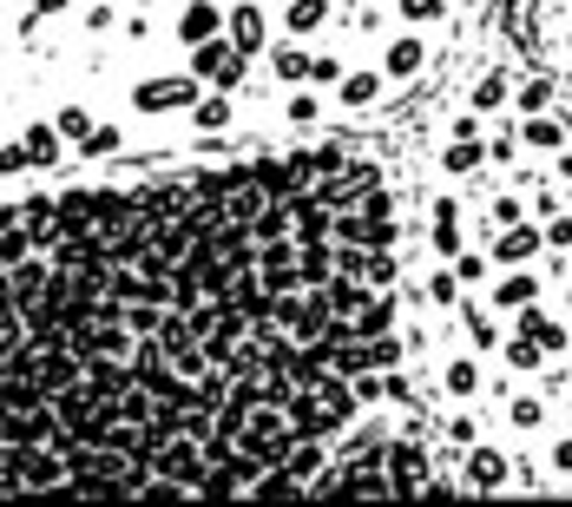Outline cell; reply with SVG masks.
Segmentation results:
<instances>
[{
    "label": "cell",
    "instance_id": "cell-27",
    "mask_svg": "<svg viewBox=\"0 0 572 507\" xmlns=\"http://www.w3.org/2000/svg\"><path fill=\"white\" fill-rule=\"evenodd\" d=\"M119 152H126V133L119 126H92L86 139L72 145V158H119Z\"/></svg>",
    "mask_w": 572,
    "mask_h": 507
},
{
    "label": "cell",
    "instance_id": "cell-11",
    "mask_svg": "<svg viewBox=\"0 0 572 507\" xmlns=\"http://www.w3.org/2000/svg\"><path fill=\"white\" fill-rule=\"evenodd\" d=\"M309 396H316V402H323V409H329L343 429H349V422L362 416V402H356V389H349V376H336V369H323V376L309 382Z\"/></svg>",
    "mask_w": 572,
    "mask_h": 507
},
{
    "label": "cell",
    "instance_id": "cell-39",
    "mask_svg": "<svg viewBox=\"0 0 572 507\" xmlns=\"http://www.w3.org/2000/svg\"><path fill=\"white\" fill-rule=\"evenodd\" d=\"M487 271H494V257H481V251H461L454 257V284H481Z\"/></svg>",
    "mask_w": 572,
    "mask_h": 507
},
{
    "label": "cell",
    "instance_id": "cell-51",
    "mask_svg": "<svg viewBox=\"0 0 572 507\" xmlns=\"http://www.w3.org/2000/svg\"><path fill=\"white\" fill-rule=\"evenodd\" d=\"M349 389H356V402H362V409H375V402L388 396V389H382V376H368V369H362V376L349 382Z\"/></svg>",
    "mask_w": 572,
    "mask_h": 507
},
{
    "label": "cell",
    "instance_id": "cell-31",
    "mask_svg": "<svg viewBox=\"0 0 572 507\" xmlns=\"http://www.w3.org/2000/svg\"><path fill=\"white\" fill-rule=\"evenodd\" d=\"M501 357H506V369H546V350H540L533 337H520V330L501 343Z\"/></svg>",
    "mask_w": 572,
    "mask_h": 507
},
{
    "label": "cell",
    "instance_id": "cell-45",
    "mask_svg": "<svg viewBox=\"0 0 572 507\" xmlns=\"http://www.w3.org/2000/svg\"><path fill=\"white\" fill-rule=\"evenodd\" d=\"M428 244L441 251V257H461V251H467V244H461V224H434V231H428Z\"/></svg>",
    "mask_w": 572,
    "mask_h": 507
},
{
    "label": "cell",
    "instance_id": "cell-50",
    "mask_svg": "<svg viewBox=\"0 0 572 507\" xmlns=\"http://www.w3.org/2000/svg\"><path fill=\"white\" fill-rule=\"evenodd\" d=\"M434 296V303H454L461 296V284H454V271H428V284H422Z\"/></svg>",
    "mask_w": 572,
    "mask_h": 507
},
{
    "label": "cell",
    "instance_id": "cell-18",
    "mask_svg": "<svg viewBox=\"0 0 572 507\" xmlns=\"http://www.w3.org/2000/svg\"><path fill=\"white\" fill-rule=\"evenodd\" d=\"M494 303H501V310H526V303H540V271L513 264L501 284H494Z\"/></svg>",
    "mask_w": 572,
    "mask_h": 507
},
{
    "label": "cell",
    "instance_id": "cell-29",
    "mask_svg": "<svg viewBox=\"0 0 572 507\" xmlns=\"http://www.w3.org/2000/svg\"><path fill=\"white\" fill-rule=\"evenodd\" d=\"M20 145H27V158H33V165H60V133H53V126H27V133H20Z\"/></svg>",
    "mask_w": 572,
    "mask_h": 507
},
{
    "label": "cell",
    "instance_id": "cell-9",
    "mask_svg": "<svg viewBox=\"0 0 572 507\" xmlns=\"http://www.w3.org/2000/svg\"><path fill=\"white\" fill-rule=\"evenodd\" d=\"M540 251H546V237H540V224L526 217V224H506L501 237H494V251H487V257H494V264H533Z\"/></svg>",
    "mask_w": 572,
    "mask_h": 507
},
{
    "label": "cell",
    "instance_id": "cell-35",
    "mask_svg": "<svg viewBox=\"0 0 572 507\" xmlns=\"http://www.w3.org/2000/svg\"><path fill=\"white\" fill-rule=\"evenodd\" d=\"M506 422H513L520 435H533L540 422H546V402H540V396H513V409H506Z\"/></svg>",
    "mask_w": 572,
    "mask_h": 507
},
{
    "label": "cell",
    "instance_id": "cell-2",
    "mask_svg": "<svg viewBox=\"0 0 572 507\" xmlns=\"http://www.w3.org/2000/svg\"><path fill=\"white\" fill-rule=\"evenodd\" d=\"M237 448H244V455H257L264 468H277V461L289 455V448H296V429L284 422V409H270V402H264V409H257V416L244 422V435H237Z\"/></svg>",
    "mask_w": 572,
    "mask_h": 507
},
{
    "label": "cell",
    "instance_id": "cell-32",
    "mask_svg": "<svg viewBox=\"0 0 572 507\" xmlns=\"http://www.w3.org/2000/svg\"><path fill=\"white\" fill-rule=\"evenodd\" d=\"M402 277V264H395V251H368V264H362V284L368 290H388Z\"/></svg>",
    "mask_w": 572,
    "mask_h": 507
},
{
    "label": "cell",
    "instance_id": "cell-19",
    "mask_svg": "<svg viewBox=\"0 0 572 507\" xmlns=\"http://www.w3.org/2000/svg\"><path fill=\"white\" fill-rule=\"evenodd\" d=\"M336 99H343V106H356V113H368V106L382 99V67L343 72V79H336Z\"/></svg>",
    "mask_w": 572,
    "mask_h": 507
},
{
    "label": "cell",
    "instance_id": "cell-13",
    "mask_svg": "<svg viewBox=\"0 0 572 507\" xmlns=\"http://www.w3.org/2000/svg\"><path fill=\"white\" fill-rule=\"evenodd\" d=\"M422 60H428L422 33H402V40H388V47H382V79H415Z\"/></svg>",
    "mask_w": 572,
    "mask_h": 507
},
{
    "label": "cell",
    "instance_id": "cell-43",
    "mask_svg": "<svg viewBox=\"0 0 572 507\" xmlns=\"http://www.w3.org/2000/svg\"><path fill=\"white\" fill-rule=\"evenodd\" d=\"M356 212H362V217H395V192H388V185L362 192V198H356Z\"/></svg>",
    "mask_w": 572,
    "mask_h": 507
},
{
    "label": "cell",
    "instance_id": "cell-8",
    "mask_svg": "<svg viewBox=\"0 0 572 507\" xmlns=\"http://www.w3.org/2000/svg\"><path fill=\"white\" fill-rule=\"evenodd\" d=\"M329 277H336V244H329V237H303V244H296V284L323 290Z\"/></svg>",
    "mask_w": 572,
    "mask_h": 507
},
{
    "label": "cell",
    "instance_id": "cell-38",
    "mask_svg": "<svg viewBox=\"0 0 572 507\" xmlns=\"http://www.w3.org/2000/svg\"><path fill=\"white\" fill-rule=\"evenodd\" d=\"M20 257H33V231H27V224H20V231H0V271L20 264Z\"/></svg>",
    "mask_w": 572,
    "mask_h": 507
},
{
    "label": "cell",
    "instance_id": "cell-21",
    "mask_svg": "<svg viewBox=\"0 0 572 507\" xmlns=\"http://www.w3.org/2000/svg\"><path fill=\"white\" fill-rule=\"evenodd\" d=\"M244 495H250V501H309V495H303V481H289L284 468H264Z\"/></svg>",
    "mask_w": 572,
    "mask_h": 507
},
{
    "label": "cell",
    "instance_id": "cell-56",
    "mask_svg": "<svg viewBox=\"0 0 572 507\" xmlns=\"http://www.w3.org/2000/svg\"><path fill=\"white\" fill-rule=\"evenodd\" d=\"M560 178H572V145H560Z\"/></svg>",
    "mask_w": 572,
    "mask_h": 507
},
{
    "label": "cell",
    "instance_id": "cell-23",
    "mask_svg": "<svg viewBox=\"0 0 572 507\" xmlns=\"http://www.w3.org/2000/svg\"><path fill=\"white\" fill-rule=\"evenodd\" d=\"M520 145H533V152H560V145H566V126H560V119H546V113H526Z\"/></svg>",
    "mask_w": 572,
    "mask_h": 507
},
{
    "label": "cell",
    "instance_id": "cell-46",
    "mask_svg": "<svg viewBox=\"0 0 572 507\" xmlns=\"http://www.w3.org/2000/svg\"><path fill=\"white\" fill-rule=\"evenodd\" d=\"M395 7H402V20H415V27H422V20H441V13H447V0H395Z\"/></svg>",
    "mask_w": 572,
    "mask_h": 507
},
{
    "label": "cell",
    "instance_id": "cell-48",
    "mask_svg": "<svg viewBox=\"0 0 572 507\" xmlns=\"http://www.w3.org/2000/svg\"><path fill=\"white\" fill-rule=\"evenodd\" d=\"M362 264H368L362 244H336V277H362Z\"/></svg>",
    "mask_w": 572,
    "mask_h": 507
},
{
    "label": "cell",
    "instance_id": "cell-49",
    "mask_svg": "<svg viewBox=\"0 0 572 507\" xmlns=\"http://www.w3.org/2000/svg\"><path fill=\"white\" fill-rule=\"evenodd\" d=\"M13 172H33V158H27V145H0V178H13Z\"/></svg>",
    "mask_w": 572,
    "mask_h": 507
},
{
    "label": "cell",
    "instance_id": "cell-15",
    "mask_svg": "<svg viewBox=\"0 0 572 507\" xmlns=\"http://www.w3.org/2000/svg\"><path fill=\"white\" fill-rule=\"evenodd\" d=\"M395 316H402V310H395V296H388V290H375L356 316H349V330L368 343V337H388V330H395Z\"/></svg>",
    "mask_w": 572,
    "mask_h": 507
},
{
    "label": "cell",
    "instance_id": "cell-55",
    "mask_svg": "<svg viewBox=\"0 0 572 507\" xmlns=\"http://www.w3.org/2000/svg\"><path fill=\"white\" fill-rule=\"evenodd\" d=\"M553 475H572V435L553 448Z\"/></svg>",
    "mask_w": 572,
    "mask_h": 507
},
{
    "label": "cell",
    "instance_id": "cell-22",
    "mask_svg": "<svg viewBox=\"0 0 572 507\" xmlns=\"http://www.w3.org/2000/svg\"><path fill=\"white\" fill-rule=\"evenodd\" d=\"M323 303H329L336 316H356L362 303H368V284H362V277H329V284H323Z\"/></svg>",
    "mask_w": 572,
    "mask_h": 507
},
{
    "label": "cell",
    "instance_id": "cell-47",
    "mask_svg": "<svg viewBox=\"0 0 572 507\" xmlns=\"http://www.w3.org/2000/svg\"><path fill=\"white\" fill-rule=\"evenodd\" d=\"M309 79H316V86H336V79H343V60H336V53H309Z\"/></svg>",
    "mask_w": 572,
    "mask_h": 507
},
{
    "label": "cell",
    "instance_id": "cell-34",
    "mask_svg": "<svg viewBox=\"0 0 572 507\" xmlns=\"http://www.w3.org/2000/svg\"><path fill=\"white\" fill-rule=\"evenodd\" d=\"M461 323H467V337H474V350H494V343H501V323H494V316H481L474 303H461Z\"/></svg>",
    "mask_w": 572,
    "mask_h": 507
},
{
    "label": "cell",
    "instance_id": "cell-30",
    "mask_svg": "<svg viewBox=\"0 0 572 507\" xmlns=\"http://www.w3.org/2000/svg\"><path fill=\"white\" fill-rule=\"evenodd\" d=\"M441 382H447V396H461V402H467V396H481V369H474V357L447 362V369H441Z\"/></svg>",
    "mask_w": 572,
    "mask_h": 507
},
{
    "label": "cell",
    "instance_id": "cell-24",
    "mask_svg": "<svg viewBox=\"0 0 572 507\" xmlns=\"http://www.w3.org/2000/svg\"><path fill=\"white\" fill-rule=\"evenodd\" d=\"M329 13H336L329 0H289L284 27H289V33H316V27H329Z\"/></svg>",
    "mask_w": 572,
    "mask_h": 507
},
{
    "label": "cell",
    "instance_id": "cell-52",
    "mask_svg": "<svg viewBox=\"0 0 572 507\" xmlns=\"http://www.w3.org/2000/svg\"><path fill=\"white\" fill-rule=\"evenodd\" d=\"M487 217H494V224H526V205H520V198H494V205H487Z\"/></svg>",
    "mask_w": 572,
    "mask_h": 507
},
{
    "label": "cell",
    "instance_id": "cell-20",
    "mask_svg": "<svg viewBox=\"0 0 572 507\" xmlns=\"http://www.w3.org/2000/svg\"><path fill=\"white\" fill-rule=\"evenodd\" d=\"M481 165H487V145L481 139H454L447 152H441V172H447V178H474Z\"/></svg>",
    "mask_w": 572,
    "mask_h": 507
},
{
    "label": "cell",
    "instance_id": "cell-25",
    "mask_svg": "<svg viewBox=\"0 0 572 507\" xmlns=\"http://www.w3.org/2000/svg\"><path fill=\"white\" fill-rule=\"evenodd\" d=\"M191 126H198V133H224V126H230V92H198Z\"/></svg>",
    "mask_w": 572,
    "mask_h": 507
},
{
    "label": "cell",
    "instance_id": "cell-16",
    "mask_svg": "<svg viewBox=\"0 0 572 507\" xmlns=\"http://www.w3.org/2000/svg\"><path fill=\"white\" fill-rule=\"evenodd\" d=\"M277 468H284L289 481H303V488H309V481H316V475L329 468V441H296V448H289Z\"/></svg>",
    "mask_w": 572,
    "mask_h": 507
},
{
    "label": "cell",
    "instance_id": "cell-6",
    "mask_svg": "<svg viewBox=\"0 0 572 507\" xmlns=\"http://www.w3.org/2000/svg\"><path fill=\"white\" fill-rule=\"evenodd\" d=\"M284 422L296 429V441H336V435H343V422H336L309 389H296V396L284 402Z\"/></svg>",
    "mask_w": 572,
    "mask_h": 507
},
{
    "label": "cell",
    "instance_id": "cell-37",
    "mask_svg": "<svg viewBox=\"0 0 572 507\" xmlns=\"http://www.w3.org/2000/svg\"><path fill=\"white\" fill-rule=\"evenodd\" d=\"M53 133L79 145L86 133H92V113H86V106H60V113H53Z\"/></svg>",
    "mask_w": 572,
    "mask_h": 507
},
{
    "label": "cell",
    "instance_id": "cell-10",
    "mask_svg": "<svg viewBox=\"0 0 572 507\" xmlns=\"http://www.w3.org/2000/svg\"><path fill=\"white\" fill-rule=\"evenodd\" d=\"M217 33H224V7H217V0H185V7H178V40H185V47H205Z\"/></svg>",
    "mask_w": 572,
    "mask_h": 507
},
{
    "label": "cell",
    "instance_id": "cell-42",
    "mask_svg": "<svg viewBox=\"0 0 572 507\" xmlns=\"http://www.w3.org/2000/svg\"><path fill=\"white\" fill-rule=\"evenodd\" d=\"M546 99H553V79H526V86L513 92V106H520V113H540Z\"/></svg>",
    "mask_w": 572,
    "mask_h": 507
},
{
    "label": "cell",
    "instance_id": "cell-7",
    "mask_svg": "<svg viewBox=\"0 0 572 507\" xmlns=\"http://www.w3.org/2000/svg\"><path fill=\"white\" fill-rule=\"evenodd\" d=\"M506 475H513V461H506L501 448H487V441H467V495H501Z\"/></svg>",
    "mask_w": 572,
    "mask_h": 507
},
{
    "label": "cell",
    "instance_id": "cell-53",
    "mask_svg": "<svg viewBox=\"0 0 572 507\" xmlns=\"http://www.w3.org/2000/svg\"><path fill=\"white\" fill-rule=\"evenodd\" d=\"M428 217H434V224H461V217H467V205L441 192V198H434V205H428Z\"/></svg>",
    "mask_w": 572,
    "mask_h": 507
},
{
    "label": "cell",
    "instance_id": "cell-57",
    "mask_svg": "<svg viewBox=\"0 0 572 507\" xmlns=\"http://www.w3.org/2000/svg\"><path fill=\"white\" fill-rule=\"evenodd\" d=\"M566 310H572V290H566Z\"/></svg>",
    "mask_w": 572,
    "mask_h": 507
},
{
    "label": "cell",
    "instance_id": "cell-12",
    "mask_svg": "<svg viewBox=\"0 0 572 507\" xmlns=\"http://www.w3.org/2000/svg\"><path fill=\"white\" fill-rule=\"evenodd\" d=\"M513 330H520V337H533V343H540L546 357H560V350H566V323H553V316H546L540 303L513 310Z\"/></svg>",
    "mask_w": 572,
    "mask_h": 507
},
{
    "label": "cell",
    "instance_id": "cell-4",
    "mask_svg": "<svg viewBox=\"0 0 572 507\" xmlns=\"http://www.w3.org/2000/svg\"><path fill=\"white\" fill-rule=\"evenodd\" d=\"M13 481H20V495H53L67 481V461L47 441H27V448H13Z\"/></svg>",
    "mask_w": 572,
    "mask_h": 507
},
{
    "label": "cell",
    "instance_id": "cell-41",
    "mask_svg": "<svg viewBox=\"0 0 572 507\" xmlns=\"http://www.w3.org/2000/svg\"><path fill=\"white\" fill-rule=\"evenodd\" d=\"M402 362V343H395V330L388 337H368V369H395Z\"/></svg>",
    "mask_w": 572,
    "mask_h": 507
},
{
    "label": "cell",
    "instance_id": "cell-44",
    "mask_svg": "<svg viewBox=\"0 0 572 507\" xmlns=\"http://www.w3.org/2000/svg\"><path fill=\"white\" fill-rule=\"evenodd\" d=\"M284 113H289V126H309V119H316L323 106H316V92H289V99H284Z\"/></svg>",
    "mask_w": 572,
    "mask_h": 507
},
{
    "label": "cell",
    "instance_id": "cell-33",
    "mask_svg": "<svg viewBox=\"0 0 572 507\" xmlns=\"http://www.w3.org/2000/svg\"><path fill=\"white\" fill-rule=\"evenodd\" d=\"M506 92H513V79H506V72H481V79H474V113H494Z\"/></svg>",
    "mask_w": 572,
    "mask_h": 507
},
{
    "label": "cell",
    "instance_id": "cell-40",
    "mask_svg": "<svg viewBox=\"0 0 572 507\" xmlns=\"http://www.w3.org/2000/svg\"><path fill=\"white\" fill-rule=\"evenodd\" d=\"M540 237H546V251H572V212H553L540 224Z\"/></svg>",
    "mask_w": 572,
    "mask_h": 507
},
{
    "label": "cell",
    "instance_id": "cell-1",
    "mask_svg": "<svg viewBox=\"0 0 572 507\" xmlns=\"http://www.w3.org/2000/svg\"><path fill=\"white\" fill-rule=\"evenodd\" d=\"M185 72H191L198 86H211V92H237V86H244V72H250V60L217 33V40H205V47H191V67H185Z\"/></svg>",
    "mask_w": 572,
    "mask_h": 507
},
{
    "label": "cell",
    "instance_id": "cell-14",
    "mask_svg": "<svg viewBox=\"0 0 572 507\" xmlns=\"http://www.w3.org/2000/svg\"><path fill=\"white\" fill-rule=\"evenodd\" d=\"M47 271H53V264H47L40 251H33V257H20V264H7V290H13V303H20V310H27V303H40Z\"/></svg>",
    "mask_w": 572,
    "mask_h": 507
},
{
    "label": "cell",
    "instance_id": "cell-5",
    "mask_svg": "<svg viewBox=\"0 0 572 507\" xmlns=\"http://www.w3.org/2000/svg\"><path fill=\"white\" fill-rule=\"evenodd\" d=\"M224 40H230L244 60L270 53V20H264V0H237V7L224 13Z\"/></svg>",
    "mask_w": 572,
    "mask_h": 507
},
{
    "label": "cell",
    "instance_id": "cell-26",
    "mask_svg": "<svg viewBox=\"0 0 572 507\" xmlns=\"http://www.w3.org/2000/svg\"><path fill=\"white\" fill-rule=\"evenodd\" d=\"M270 72H277L284 86H303V79H309V53H303L296 40H284V47H270Z\"/></svg>",
    "mask_w": 572,
    "mask_h": 507
},
{
    "label": "cell",
    "instance_id": "cell-3",
    "mask_svg": "<svg viewBox=\"0 0 572 507\" xmlns=\"http://www.w3.org/2000/svg\"><path fill=\"white\" fill-rule=\"evenodd\" d=\"M198 79L191 72H158V79H139L132 86V113H145V119H158V113H178V106H198Z\"/></svg>",
    "mask_w": 572,
    "mask_h": 507
},
{
    "label": "cell",
    "instance_id": "cell-36",
    "mask_svg": "<svg viewBox=\"0 0 572 507\" xmlns=\"http://www.w3.org/2000/svg\"><path fill=\"white\" fill-rule=\"evenodd\" d=\"M158 316H165V303H126V316H119V323H126L132 337H158Z\"/></svg>",
    "mask_w": 572,
    "mask_h": 507
},
{
    "label": "cell",
    "instance_id": "cell-17",
    "mask_svg": "<svg viewBox=\"0 0 572 507\" xmlns=\"http://www.w3.org/2000/svg\"><path fill=\"white\" fill-rule=\"evenodd\" d=\"M92 205H99V192H92V185H72V192H60V198H53L60 237H67V231H86V224H92Z\"/></svg>",
    "mask_w": 572,
    "mask_h": 507
},
{
    "label": "cell",
    "instance_id": "cell-54",
    "mask_svg": "<svg viewBox=\"0 0 572 507\" xmlns=\"http://www.w3.org/2000/svg\"><path fill=\"white\" fill-rule=\"evenodd\" d=\"M447 441L467 448V441H474V416H454V422H447Z\"/></svg>",
    "mask_w": 572,
    "mask_h": 507
},
{
    "label": "cell",
    "instance_id": "cell-28",
    "mask_svg": "<svg viewBox=\"0 0 572 507\" xmlns=\"http://www.w3.org/2000/svg\"><path fill=\"white\" fill-rule=\"evenodd\" d=\"M191 343H198V337H191V323L165 303V316H158V350H165V357H178V350H191Z\"/></svg>",
    "mask_w": 572,
    "mask_h": 507
}]
</instances>
